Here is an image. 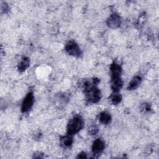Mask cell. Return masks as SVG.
Segmentation results:
<instances>
[{"label": "cell", "mask_w": 159, "mask_h": 159, "mask_svg": "<svg viewBox=\"0 0 159 159\" xmlns=\"http://www.w3.org/2000/svg\"><path fill=\"white\" fill-rule=\"evenodd\" d=\"M99 81V80L94 79L92 82L86 81L83 83V87L86 98L90 102L96 103L101 99V93L97 87Z\"/></svg>", "instance_id": "obj_1"}, {"label": "cell", "mask_w": 159, "mask_h": 159, "mask_svg": "<svg viewBox=\"0 0 159 159\" xmlns=\"http://www.w3.org/2000/svg\"><path fill=\"white\" fill-rule=\"evenodd\" d=\"M84 126V120L82 117L80 115L74 116L70 120L67 127V134L73 135L79 132Z\"/></svg>", "instance_id": "obj_2"}, {"label": "cell", "mask_w": 159, "mask_h": 159, "mask_svg": "<svg viewBox=\"0 0 159 159\" xmlns=\"http://www.w3.org/2000/svg\"><path fill=\"white\" fill-rule=\"evenodd\" d=\"M65 51L71 56L79 58L82 55V52L78 44L74 40H69L65 45Z\"/></svg>", "instance_id": "obj_3"}, {"label": "cell", "mask_w": 159, "mask_h": 159, "mask_svg": "<svg viewBox=\"0 0 159 159\" xmlns=\"http://www.w3.org/2000/svg\"><path fill=\"white\" fill-rule=\"evenodd\" d=\"M34 102V96L32 92H29L23 99L21 106V111L27 112L32 108Z\"/></svg>", "instance_id": "obj_4"}, {"label": "cell", "mask_w": 159, "mask_h": 159, "mask_svg": "<svg viewBox=\"0 0 159 159\" xmlns=\"http://www.w3.org/2000/svg\"><path fill=\"white\" fill-rule=\"evenodd\" d=\"M105 148V143L104 141L98 138L96 139L93 143L92 145V152L94 155V156L98 157L101 153L103 152Z\"/></svg>", "instance_id": "obj_5"}, {"label": "cell", "mask_w": 159, "mask_h": 159, "mask_svg": "<svg viewBox=\"0 0 159 159\" xmlns=\"http://www.w3.org/2000/svg\"><path fill=\"white\" fill-rule=\"evenodd\" d=\"M107 25L112 28L116 29L119 27L121 24V19L119 15L116 13H113L109 16L106 20Z\"/></svg>", "instance_id": "obj_6"}, {"label": "cell", "mask_w": 159, "mask_h": 159, "mask_svg": "<svg viewBox=\"0 0 159 159\" xmlns=\"http://www.w3.org/2000/svg\"><path fill=\"white\" fill-rule=\"evenodd\" d=\"M123 86L120 75H111V89L113 92H119Z\"/></svg>", "instance_id": "obj_7"}, {"label": "cell", "mask_w": 159, "mask_h": 159, "mask_svg": "<svg viewBox=\"0 0 159 159\" xmlns=\"http://www.w3.org/2000/svg\"><path fill=\"white\" fill-rule=\"evenodd\" d=\"M142 82V78L139 76H134L131 81L129 82L127 89L128 90H134L137 89L140 84Z\"/></svg>", "instance_id": "obj_8"}, {"label": "cell", "mask_w": 159, "mask_h": 159, "mask_svg": "<svg viewBox=\"0 0 159 159\" xmlns=\"http://www.w3.org/2000/svg\"><path fill=\"white\" fill-rule=\"evenodd\" d=\"M73 135L67 134L65 136L61 137L60 138V143L61 145L65 147V148H69L70 147L73 142Z\"/></svg>", "instance_id": "obj_9"}, {"label": "cell", "mask_w": 159, "mask_h": 159, "mask_svg": "<svg viewBox=\"0 0 159 159\" xmlns=\"http://www.w3.org/2000/svg\"><path fill=\"white\" fill-rule=\"evenodd\" d=\"M30 65V60L28 57H24L22 58L20 61L19 63L17 68L19 72H24L27 70V68Z\"/></svg>", "instance_id": "obj_10"}, {"label": "cell", "mask_w": 159, "mask_h": 159, "mask_svg": "<svg viewBox=\"0 0 159 159\" xmlns=\"http://www.w3.org/2000/svg\"><path fill=\"white\" fill-rule=\"evenodd\" d=\"M99 120L101 124L107 125L111 122L112 118L111 114L109 112L106 111H103L100 113L99 116Z\"/></svg>", "instance_id": "obj_11"}, {"label": "cell", "mask_w": 159, "mask_h": 159, "mask_svg": "<svg viewBox=\"0 0 159 159\" xmlns=\"http://www.w3.org/2000/svg\"><path fill=\"white\" fill-rule=\"evenodd\" d=\"M110 100L112 104L117 105L119 104L122 101V96L119 92H113L110 96Z\"/></svg>", "instance_id": "obj_12"}, {"label": "cell", "mask_w": 159, "mask_h": 159, "mask_svg": "<svg viewBox=\"0 0 159 159\" xmlns=\"http://www.w3.org/2000/svg\"><path fill=\"white\" fill-rule=\"evenodd\" d=\"M111 75H120L122 73V68L120 65L113 63L110 66Z\"/></svg>", "instance_id": "obj_13"}, {"label": "cell", "mask_w": 159, "mask_h": 159, "mask_svg": "<svg viewBox=\"0 0 159 159\" xmlns=\"http://www.w3.org/2000/svg\"><path fill=\"white\" fill-rule=\"evenodd\" d=\"M89 131L91 135H95L98 132V128L95 125L94 126L93 125V126L91 127L90 129H89Z\"/></svg>", "instance_id": "obj_14"}, {"label": "cell", "mask_w": 159, "mask_h": 159, "mask_svg": "<svg viewBox=\"0 0 159 159\" xmlns=\"http://www.w3.org/2000/svg\"><path fill=\"white\" fill-rule=\"evenodd\" d=\"M1 11L4 12H6V11H8V9H9V7L7 6V4L6 3V2H3L2 4H1Z\"/></svg>", "instance_id": "obj_15"}, {"label": "cell", "mask_w": 159, "mask_h": 159, "mask_svg": "<svg viewBox=\"0 0 159 159\" xmlns=\"http://www.w3.org/2000/svg\"><path fill=\"white\" fill-rule=\"evenodd\" d=\"M145 112H148L150 111L151 108H150V106H149V104H144L142 106V108Z\"/></svg>", "instance_id": "obj_16"}, {"label": "cell", "mask_w": 159, "mask_h": 159, "mask_svg": "<svg viewBox=\"0 0 159 159\" xmlns=\"http://www.w3.org/2000/svg\"><path fill=\"white\" fill-rule=\"evenodd\" d=\"M76 158H87V156H86V153H84V152H81V153H80L78 154V155L77 156Z\"/></svg>", "instance_id": "obj_17"}]
</instances>
